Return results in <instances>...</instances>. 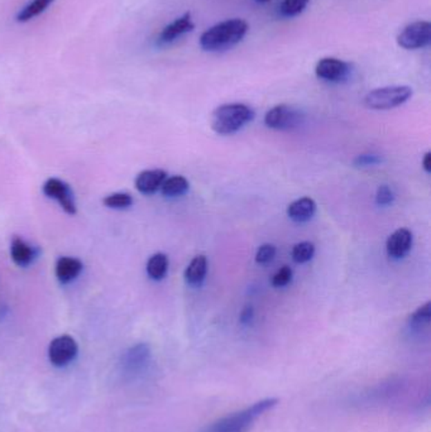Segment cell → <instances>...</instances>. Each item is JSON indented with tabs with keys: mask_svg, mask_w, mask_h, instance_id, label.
Returning a JSON list of instances; mask_svg holds the SVG:
<instances>
[{
	"mask_svg": "<svg viewBox=\"0 0 431 432\" xmlns=\"http://www.w3.org/2000/svg\"><path fill=\"white\" fill-rule=\"evenodd\" d=\"M208 273V259L205 255H196L190 264L185 269L186 284L193 287H200L205 281V277Z\"/></svg>",
	"mask_w": 431,
	"mask_h": 432,
	"instance_id": "e0dca14e",
	"label": "cell"
},
{
	"mask_svg": "<svg viewBox=\"0 0 431 432\" xmlns=\"http://www.w3.org/2000/svg\"><path fill=\"white\" fill-rule=\"evenodd\" d=\"M310 0H283L280 6V14L283 18H294L301 14L306 7L309 6Z\"/></svg>",
	"mask_w": 431,
	"mask_h": 432,
	"instance_id": "603a6c76",
	"label": "cell"
},
{
	"mask_svg": "<svg viewBox=\"0 0 431 432\" xmlns=\"http://www.w3.org/2000/svg\"><path fill=\"white\" fill-rule=\"evenodd\" d=\"M394 200V191L390 187L383 185L379 186L376 194V202L379 206H388L391 205Z\"/></svg>",
	"mask_w": 431,
	"mask_h": 432,
	"instance_id": "4316f807",
	"label": "cell"
},
{
	"mask_svg": "<svg viewBox=\"0 0 431 432\" xmlns=\"http://www.w3.org/2000/svg\"><path fill=\"white\" fill-rule=\"evenodd\" d=\"M412 97L410 86H386L370 91L365 97V105L373 110H390L399 108Z\"/></svg>",
	"mask_w": 431,
	"mask_h": 432,
	"instance_id": "277c9868",
	"label": "cell"
},
{
	"mask_svg": "<svg viewBox=\"0 0 431 432\" xmlns=\"http://www.w3.org/2000/svg\"><path fill=\"white\" fill-rule=\"evenodd\" d=\"M382 162V157L379 155H373V153H368V155H359L356 157V159L353 161L354 166L357 167H368V166H376V164H381Z\"/></svg>",
	"mask_w": 431,
	"mask_h": 432,
	"instance_id": "83f0119b",
	"label": "cell"
},
{
	"mask_svg": "<svg viewBox=\"0 0 431 432\" xmlns=\"http://www.w3.org/2000/svg\"><path fill=\"white\" fill-rule=\"evenodd\" d=\"M397 43L405 50H421L431 43V23L419 21L406 26L397 36Z\"/></svg>",
	"mask_w": 431,
	"mask_h": 432,
	"instance_id": "8992f818",
	"label": "cell"
},
{
	"mask_svg": "<svg viewBox=\"0 0 431 432\" xmlns=\"http://www.w3.org/2000/svg\"><path fill=\"white\" fill-rule=\"evenodd\" d=\"M193 28H195V23H193L191 13L186 12L185 14L176 18L173 22L167 24L164 30H161L160 36L157 38V43L160 46L171 45L179 38L193 32Z\"/></svg>",
	"mask_w": 431,
	"mask_h": 432,
	"instance_id": "30bf717a",
	"label": "cell"
},
{
	"mask_svg": "<svg viewBox=\"0 0 431 432\" xmlns=\"http://www.w3.org/2000/svg\"><path fill=\"white\" fill-rule=\"evenodd\" d=\"M256 117L251 106L231 103L218 106L211 115V128L216 135H229L237 133Z\"/></svg>",
	"mask_w": 431,
	"mask_h": 432,
	"instance_id": "3957f363",
	"label": "cell"
},
{
	"mask_svg": "<svg viewBox=\"0 0 431 432\" xmlns=\"http://www.w3.org/2000/svg\"><path fill=\"white\" fill-rule=\"evenodd\" d=\"M84 268L80 259L74 257H61L56 262V277L61 284H68L75 281Z\"/></svg>",
	"mask_w": 431,
	"mask_h": 432,
	"instance_id": "5bb4252c",
	"label": "cell"
},
{
	"mask_svg": "<svg viewBox=\"0 0 431 432\" xmlns=\"http://www.w3.org/2000/svg\"><path fill=\"white\" fill-rule=\"evenodd\" d=\"M277 403V398L262 400L251 407L218 420L211 425L207 426L201 432H248L252 429L256 420L267 411L272 410Z\"/></svg>",
	"mask_w": 431,
	"mask_h": 432,
	"instance_id": "7a4b0ae2",
	"label": "cell"
},
{
	"mask_svg": "<svg viewBox=\"0 0 431 432\" xmlns=\"http://www.w3.org/2000/svg\"><path fill=\"white\" fill-rule=\"evenodd\" d=\"M147 275L153 281L164 279L169 271V257L164 253L153 254L147 262Z\"/></svg>",
	"mask_w": 431,
	"mask_h": 432,
	"instance_id": "d6986e66",
	"label": "cell"
},
{
	"mask_svg": "<svg viewBox=\"0 0 431 432\" xmlns=\"http://www.w3.org/2000/svg\"><path fill=\"white\" fill-rule=\"evenodd\" d=\"M292 276H294L292 269L289 266H283L282 268L278 269L276 272L275 276L272 277L271 284L276 288H281V287H285V286L290 284L292 281Z\"/></svg>",
	"mask_w": 431,
	"mask_h": 432,
	"instance_id": "d4e9b609",
	"label": "cell"
},
{
	"mask_svg": "<svg viewBox=\"0 0 431 432\" xmlns=\"http://www.w3.org/2000/svg\"><path fill=\"white\" fill-rule=\"evenodd\" d=\"M315 74L320 80L333 84H341L347 81L352 74V65L349 62L334 59V57H325L316 63Z\"/></svg>",
	"mask_w": 431,
	"mask_h": 432,
	"instance_id": "ba28073f",
	"label": "cell"
},
{
	"mask_svg": "<svg viewBox=\"0 0 431 432\" xmlns=\"http://www.w3.org/2000/svg\"><path fill=\"white\" fill-rule=\"evenodd\" d=\"M423 168L426 173H431V152L425 153L424 158H423Z\"/></svg>",
	"mask_w": 431,
	"mask_h": 432,
	"instance_id": "f546056e",
	"label": "cell"
},
{
	"mask_svg": "<svg viewBox=\"0 0 431 432\" xmlns=\"http://www.w3.org/2000/svg\"><path fill=\"white\" fill-rule=\"evenodd\" d=\"M316 213V204L310 197H301L291 202L287 208V215L295 223H306Z\"/></svg>",
	"mask_w": 431,
	"mask_h": 432,
	"instance_id": "2e32d148",
	"label": "cell"
},
{
	"mask_svg": "<svg viewBox=\"0 0 431 432\" xmlns=\"http://www.w3.org/2000/svg\"><path fill=\"white\" fill-rule=\"evenodd\" d=\"M79 346L74 337L61 335L55 337L48 346V358L55 366H66L77 357Z\"/></svg>",
	"mask_w": 431,
	"mask_h": 432,
	"instance_id": "9c48e42d",
	"label": "cell"
},
{
	"mask_svg": "<svg viewBox=\"0 0 431 432\" xmlns=\"http://www.w3.org/2000/svg\"><path fill=\"white\" fill-rule=\"evenodd\" d=\"M42 191L48 199H53L60 204L61 208L68 215L77 213L75 195L68 184L60 179H48L42 186Z\"/></svg>",
	"mask_w": 431,
	"mask_h": 432,
	"instance_id": "52a82bcc",
	"label": "cell"
},
{
	"mask_svg": "<svg viewBox=\"0 0 431 432\" xmlns=\"http://www.w3.org/2000/svg\"><path fill=\"white\" fill-rule=\"evenodd\" d=\"M248 30V23L240 18L218 23L201 35L200 47L207 52H220L229 50L246 37Z\"/></svg>",
	"mask_w": 431,
	"mask_h": 432,
	"instance_id": "6da1fadb",
	"label": "cell"
},
{
	"mask_svg": "<svg viewBox=\"0 0 431 432\" xmlns=\"http://www.w3.org/2000/svg\"><path fill=\"white\" fill-rule=\"evenodd\" d=\"M315 254V246L312 242H301L295 244L292 248V261L298 264H304L309 261H312V257Z\"/></svg>",
	"mask_w": 431,
	"mask_h": 432,
	"instance_id": "44dd1931",
	"label": "cell"
},
{
	"mask_svg": "<svg viewBox=\"0 0 431 432\" xmlns=\"http://www.w3.org/2000/svg\"><path fill=\"white\" fill-rule=\"evenodd\" d=\"M430 319L431 302H426L410 316V326L412 328H424L430 322Z\"/></svg>",
	"mask_w": 431,
	"mask_h": 432,
	"instance_id": "cb8c5ba5",
	"label": "cell"
},
{
	"mask_svg": "<svg viewBox=\"0 0 431 432\" xmlns=\"http://www.w3.org/2000/svg\"><path fill=\"white\" fill-rule=\"evenodd\" d=\"M190 184L184 176H172L164 181L161 186V193L166 197H178L189 191Z\"/></svg>",
	"mask_w": 431,
	"mask_h": 432,
	"instance_id": "ffe728a7",
	"label": "cell"
},
{
	"mask_svg": "<svg viewBox=\"0 0 431 432\" xmlns=\"http://www.w3.org/2000/svg\"><path fill=\"white\" fill-rule=\"evenodd\" d=\"M276 255V246L274 244H262V246L257 249V253H256V262L258 264H267L269 262L272 261L275 258Z\"/></svg>",
	"mask_w": 431,
	"mask_h": 432,
	"instance_id": "484cf974",
	"label": "cell"
},
{
	"mask_svg": "<svg viewBox=\"0 0 431 432\" xmlns=\"http://www.w3.org/2000/svg\"><path fill=\"white\" fill-rule=\"evenodd\" d=\"M151 358V351L149 345L138 344L126 351L123 359V366L126 373L135 374L146 368Z\"/></svg>",
	"mask_w": 431,
	"mask_h": 432,
	"instance_id": "4fadbf2b",
	"label": "cell"
},
{
	"mask_svg": "<svg viewBox=\"0 0 431 432\" xmlns=\"http://www.w3.org/2000/svg\"><path fill=\"white\" fill-rule=\"evenodd\" d=\"M38 249L30 246L23 239L15 238L10 243V257L18 267L26 268L37 258Z\"/></svg>",
	"mask_w": 431,
	"mask_h": 432,
	"instance_id": "9a60e30c",
	"label": "cell"
},
{
	"mask_svg": "<svg viewBox=\"0 0 431 432\" xmlns=\"http://www.w3.org/2000/svg\"><path fill=\"white\" fill-rule=\"evenodd\" d=\"M305 115L292 105H276L265 115V124L275 130H291L304 123Z\"/></svg>",
	"mask_w": 431,
	"mask_h": 432,
	"instance_id": "5b68a950",
	"label": "cell"
},
{
	"mask_svg": "<svg viewBox=\"0 0 431 432\" xmlns=\"http://www.w3.org/2000/svg\"><path fill=\"white\" fill-rule=\"evenodd\" d=\"M253 316H254V311H253L252 306H246L242 313H240V324L242 325H249L253 320Z\"/></svg>",
	"mask_w": 431,
	"mask_h": 432,
	"instance_id": "f1b7e54d",
	"label": "cell"
},
{
	"mask_svg": "<svg viewBox=\"0 0 431 432\" xmlns=\"http://www.w3.org/2000/svg\"><path fill=\"white\" fill-rule=\"evenodd\" d=\"M166 179L167 173L164 170H146L137 176L135 188L143 195L156 194Z\"/></svg>",
	"mask_w": 431,
	"mask_h": 432,
	"instance_id": "7c38bea8",
	"label": "cell"
},
{
	"mask_svg": "<svg viewBox=\"0 0 431 432\" xmlns=\"http://www.w3.org/2000/svg\"><path fill=\"white\" fill-rule=\"evenodd\" d=\"M256 1H258V3H268V1H271V0H256Z\"/></svg>",
	"mask_w": 431,
	"mask_h": 432,
	"instance_id": "4dcf8cb0",
	"label": "cell"
},
{
	"mask_svg": "<svg viewBox=\"0 0 431 432\" xmlns=\"http://www.w3.org/2000/svg\"><path fill=\"white\" fill-rule=\"evenodd\" d=\"M55 0H30L28 4L17 13L15 21L18 23H28L44 14L48 8L52 6Z\"/></svg>",
	"mask_w": 431,
	"mask_h": 432,
	"instance_id": "ac0fdd59",
	"label": "cell"
},
{
	"mask_svg": "<svg viewBox=\"0 0 431 432\" xmlns=\"http://www.w3.org/2000/svg\"><path fill=\"white\" fill-rule=\"evenodd\" d=\"M412 233L406 228L394 231L387 239L386 251L388 257L392 259H401L406 257L412 248Z\"/></svg>",
	"mask_w": 431,
	"mask_h": 432,
	"instance_id": "8fae6325",
	"label": "cell"
},
{
	"mask_svg": "<svg viewBox=\"0 0 431 432\" xmlns=\"http://www.w3.org/2000/svg\"><path fill=\"white\" fill-rule=\"evenodd\" d=\"M103 202L109 209L124 210L133 205V197L126 193H115L105 196Z\"/></svg>",
	"mask_w": 431,
	"mask_h": 432,
	"instance_id": "7402d4cb",
	"label": "cell"
}]
</instances>
